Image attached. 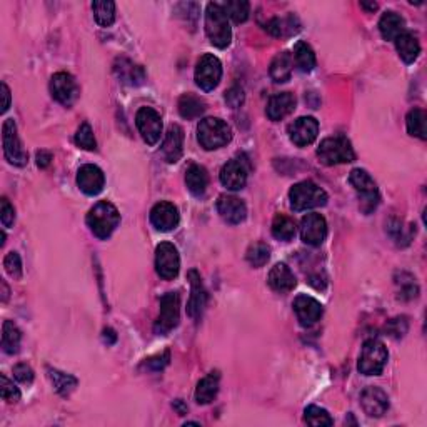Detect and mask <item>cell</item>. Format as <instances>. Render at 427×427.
<instances>
[{"mask_svg": "<svg viewBox=\"0 0 427 427\" xmlns=\"http://www.w3.org/2000/svg\"><path fill=\"white\" fill-rule=\"evenodd\" d=\"M180 319V298L177 292H167L160 299V314L156 322L157 334H167L177 327Z\"/></svg>", "mask_w": 427, "mask_h": 427, "instance_id": "10", "label": "cell"}, {"mask_svg": "<svg viewBox=\"0 0 427 427\" xmlns=\"http://www.w3.org/2000/svg\"><path fill=\"white\" fill-rule=\"evenodd\" d=\"M180 216L171 202H157L150 211V222L160 232H171L179 225Z\"/></svg>", "mask_w": 427, "mask_h": 427, "instance_id": "18", "label": "cell"}, {"mask_svg": "<svg viewBox=\"0 0 427 427\" xmlns=\"http://www.w3.org/2000/svg\"><path fill=\"white\" fill-rule=\"evenodd\" d=\"M304 421H306L309 426H314V427H324V426L334 424V419L331 417V414L319 406L307 407V409L304 410Z\"/></svg>", "mask_w": 427, "mask_h": 427, "instance_id": "41", "label": "cell"}, {"mask_svg": "<svg viewBox=\"0 0 427 427\" xmlns=\"http://www.w3.org/2000/svg\"><path fill=\"white\" fill-rule=\"evenodd\" d=\"M295 232H298V225L291 217L284 216V214H278L274 217V220H272V236L275 239L289 242V240L294 239Z\"/></svg>", "mask_w": 427, "mask_h": 427, "instance_id": "33", "label": "cell"}, {"mask_svg": "<svg viewBox=\"0 0 427 427\" xmlns=\"http://www.w3.org/2000/svg\"><path fill=\"white\" fill-rule=\"evenodd\" d=\"M0 220H2L3 227H7V229L12 227L15 222V211L7 197H3L2 199V207H0Z\"/></svg>", "mask_w": 427, "mask_h": 427, "instance_id": "49", "label": "cell"}, {"mask_svg": "<svg viewBox=\"0 0 427 427\" xmlns=\"http://www.w3.org/2000/svg\"><path fill=\"white\" fill-rule=\"evenodd\" d=\"M289 200L294 211H307V209L324 207L327 204V194L312 180H304L289 191Z\"/></svg>", "mask_w": 427, "mask_h": 427, "instance_id": "4", "label": "cell"}, {"mask_svg": "<svg viewBox=\"0 0 427 427\" xmlns=\"http://www.w3.org/2000/svg\"><path fill=\"white\" fill-rule=\"evenodd\" d=\"M0 89H2V112H7L10 107V89L7 87L6 82H2L0 84Z\"/></svg>", "mask_w": 427, "mask_h": 427, "instance_id": "52", "label": "cell"}, {"mask_svg": "<svg viewBox=\"0 0 427 427\" xmlns=\"http://www.w3.org/2000/svg\"><path fill=\"white\" fill-rule=\"evenodd\" d=\"M2 145L3 154H6L7 160L10 164L17 165V167H23L29 162V154L22 147V142L19 139L17 124L14 118H7L2 125Z\"/></svg>", "mask_w": 427, "mask_h": 427, "instance_id": "8", "label": "cell"}, {"mask_svg": "<svg viewBox=\"0 0 427 427\" xmlns=\"http://www.w3.org/2000/svg\"><path fill=\"white\" fill-rule=\"evenodd\" d=\"M319 122L314 117H299L289 125V137L298 147H306L317 139Z\"/></svg>", "mask_w": 427, "mask_h": 427, "instance_id": "16", "label": "cell"}, {"mask_svg": "<svg viewBox=\"0 0 427 427\" xmlns=\"http://www.w3.org/2000/svg\"><path fill=\"white\" fill-rule=\"evenodd\" d=\"M136 124L142 139L149 145H156L162 136V118L157 110L152 107H142L136 116Z\"/></svg>", "mask_w": 427, "mask_h": 427, "instance_id": "13", "label": "cell"}, {"mask_svg": "<svg viewBox=\"0 0 427 427\" xmlns=\"http://www.w3.org/2000/svg\"><path fill=\"white\" fill-rule=\"evenodd\" d=\"M327 222L320 214H307L300 220V237L307 246L317 247L326 240Z\"/></svg>", "mask_w": 427, "mask_h": 427, "instance_id": "14", "label": "cell"}, {"mask_svg": "<svg viewBox=\"0 0 427 427\" xmlns=\"http://www.w3.org/2000/svg\"><path fill=\"white\" fill-rule=\"evenodd\" d=\"M75 144L84 150L97 149V142H96V137H94V130L89 124H87V122H84V124L79 127L77 134H75Z\"/></svg>", "mask_w": 427, "mask_h": 427, "instance_id": "43", "label": "cell"}, {"mask_svg": "<svg viewBox=\"0 0 427 427\" xmlns=\"http://www.w3.org/2000/svg\"><path fill=\"white\" fill-rule=\"evenodd\" d=\"M47 373H49V379L54 384L55 390L61 395H69L79 384L77 379L70 374L61 373V371L57 369H47Z\"/></svg>", "mask_w": 427, "mask_h": 427, "instance_id": "37", "label": "cell"}, {"mask_svg": "<svg viewBox=\"0 0 427 427\" xmlns=\"http://www.w3.org/2000/svg\"><path fill=\"white\" fill-rule=\"evenodd\" d=\"M187 279L191 280V299H189L187 304V314L189 317L192 319H199L202 315L205 302H207V292H205V287L202 284V279H200V274L196 271V269H191L187 272Z\"/></svg>", "mask_w": 427, "mask_h": 427, "instance_id": "21", "label": "cell"}, {"mask_svg": "<svg viewBox=\"0 0 427 427\" xmlns=\"http://www.w3.org/2000/svg\"><path fill=\"white\" fill-rule=\"evenodd\" d=\"M294 312L298 315V320L300 322V326L304 327H311L314 326L317 320L322 317V304L319 300H315L311 295H304L300 294L294 299Z\"/></svg>", "mask_w": 427, "mask_h": 427, "instance_id": "19", "label": "cell"}, {"mask_svg": "<svg viewBox=\"0 0 427 427\" xmlns=\"http://www.w3.org/2000/svg\"><path fill=\"white\" fill-rule=\"evenodd\" d=\"M22 334L12 320H6L2 326V349L7 354H17L21 347Z\"/></svg>", "mask_w": 427, "mask_h": 427, "instance_id": "34", "label": "cell"}, {"mask_svg": "<svg viewBox=\"0 0 427 427\" xmlns=\"http://www.w3.org/2000/svg\"><path fill=\"white\" fill-rule=\"evenodd\" d=\"M174 407H176V409L179 410V414H180V416H185V414H187V407L184 406V402H182L180 399H179V401H176V402H174Z\"/></svg>", "mask_w": 427, "mask_h": 427, "instance_id": "53", "label": "cell"}, {"mask_svg": "<svg viewBox=\"0 0 427 427\" xmlns=\"http://www.w3.org/2000/svg\"><path fill=\"white\" fill-rule=\"evenodd\" d=\"M182 152H184V130L180 125L172 124L162 144V156L169 164H176L182 157Z\"/></svg>", "mask_w": 427, "mask_h": 427, "instance_id": "23", "label": "cell"}, {"mask_svg": "<svg viewBox=\"0 0 427 427\" xmlns=\"http://www.w3.org/2000/svg\"><path fill=\"white\" fill-rule=\"evenodd\" d=\"M395 49L406 64H413L421 54V45H419L417 37L410 32H404L395 39Z\"/></svg>", "mask_w": 427, "mask_h": 427, "instance_id": "30", "label": "cell"}, {"mask_svg": "<svg viewBox=\"0 0 427 427\" xmlns=\"http://www.w3.org/2000/svg\"><path fill=\"white\" fill-rule=\"evenodd\" d=\"M105 184V176L97 165L85 164L79 169L77 172V185L81 187L82 192L87 196H97L102 192Z\"/></svg>", "mask_w": 427, "mask_h": 427, "instance_id": "20", "label": "cell"}, {"mask_svg": "<svg viewBox=\"0 0 427 427\" xmlns=\"http://www.w3.org/2000/svg\"><path fill=\"white\" fill-rule=\"evenodd\" d=\"M205 34L212 45L225 49L232 41V30L229 17L220 3L211 2L205 9Z\"/></svg>", "mask_w": 427, "mask_h": 427, "instance_id": "2", "label": "cell"}, {"mask_svg": "<svg viewBox=\"0 0 427 427\" xmlns=\"http://www.w3.org/2000/svg\"><path fill=\"white\" fill-rule=\"evenodd\" d=\"M389 353L379 339H369L364 342L359 355L357 369L364 375H379L384 371Z\"/></svg>", "mask_w": 427, "mask_h": 427, "instance_id": "5", "label": "cell"}, {"mask_svg": "<svg viewBox=\"0 0 427 427\" xmlns=\"http://www.w3.org/2000/svg\"><path fill=\"white\" fill-rule=\"evenodd\" d=\"M406 125L407 132L413 137H419V139L426 140L427 139V130H426V112L421 109H413L406 117Z\"/></svg>", "mask_w": 427, "mask_h": 427, "instance_id": "36", "label": "cell"}, {"mask_svg": "<svg viewBox=\"0 0 427 427\" xmlns=\"http://www.w3.org/2000/svg\"><path fill=\"white\" fill-rule=\"evenodd\" d=\"M2 289H3L2 300H3V302H6V300H7V299H9V289H7V284H6V282H3V280H2Z\"/></svg>", "mask_w": 427, "mask_h": 427, "instance_id": "55", "label": "cell"}, {"mask_svg": "<svg viewBox=\"0 0 427 427\" xmlns=\"http://www.w3.org/2000/svg\"><path fill=\"white\" fill-rule=\"evenodd\" d=\"M246 257L252 267H264L271 259V247L266 242H254L247 249Z\"/></svg>", "mask_w": 427, "mask_h": 427, "instance_id": "40", "label": "cell"}, {"mask_svg": "<svg viewBox=\"0 0 427 427\" xmlns=\"http://www.w3.org/2000/svg\"><path fill=\"white\" fill-rule=\"evenodd\" d=\"M294 22L295 17L289 15L287 19H272L271 22L267 23L266 29L275 37H282V35H289V34H294Z\"/></svg>", "mask_w": 427, "mask_h": 427, "instance_id": "42", "label": "cell"}, {"mask_svg": "<svg viewBox=\"0 0 427 427\" xmlns=\"http://www.w3.org/2000/svg\"><path fill=\"white\" fill-rule=\"evenodd\" d=\"M50 162H52V154L49 152V150H41V152H37V165L41 169H45L49 167Z\"/></svg>", "mask_w": 427, "mask_h": 427, "instance_id": "51", "label": "cell"}, {"mask_svg": "<svg viewBox=\"0 0 427 427\" xmlns=\"http://www.w3.org/2000/svg\"><path fill=\"white\" fill-rule=\"evenodd\" d=\"M217 212L227 224H240L247 217V207L239 197L236 196H220L217 200Z\"/></svg>", "mask_w": 427, "mask_h": 427, "instance_id": "22", "label": "cell"}, {"mask_svg": "<svg viewBox=\"0 0 427 427\" xmlns=\"http://www.w3.org/2000/svg\"><path fill=\"white\" fill-rule=\"evenodd\" d=\"M219 381H220L219 371H212V373L205 375L202 381L197 384L196 401L202 406L211 404L214 399L217 397V393H219Z\"/></svg>", "mask_w": 427, "mask_h": 427, "instance_id": "27", "label": "cell"}, {"mask_svg": "<svg viewBox=\"0 0 427 427\" xmlns=\"http://www.w3.org/2000/svg\"><path fill=\"white\" fill-rule=\"evenodd\" d=\"M407 329H409V324H407L406 317H395L390 319L389 322L386 324V332L394 339H401L404 337Z\"/></svg>", "mask_w": 427, "mask_h": 427, "instance_id": "47", "label": "cell"}, {"mask_svg": "<svg viewBox=\"0 0 427 427\" xmlns=\"http://www.w3.org/2000/svg\"><path fill=\"white\" fill-rule=\"evenodd\" d=\"M267 284L275 292H289L295 287V275L286 264H275L269 272Z\"/></svg>", "mask_w": 427, "mask_h": 427, "instance_id": "25", "label": "cell"}, {"mask_svg": "<svg viewBox=\"0 0 427 427\" xmlns=\"http://www.w3.org/2000/svg\"><path fill=\"white\" fill-rule=\"evenodd\" d=\"M317 157L326 165L349 164L355 159V154L351 142L346 137H329L320 142L317 149Z\"/></svg>", "mask_w": 427, "mask_h": 427, "instance_id": "6", "label": "cell"}, {"mask_svg": "<svg viewBox=\"0 0 427 427\" xmlns=\"http://www.w3.org/2000/svg\"><path fill=\"white\" fill-rule=\"evenodd\" d=\"M179 112L187 121L200 117L205 112V102L194 94H184L179 98Z\"/></svg>", "mask_w": 427, "mask_h": 427, "instance_id": "32", "label": "cell"}, {"mask_svg": "<svg viewBox=\"0 0 427 427\" xmlns=\"http://www.w3.org/2000/svg\"><path fill=\"white\" fill-rule=\"evenodd\" d=\"M395 284L399 286V295H397L399 299L410 300V299L417 298L419 287H417V284L414 282L413 275L407 274V280H404V275L401 274V280H395Z\"/></svg>", "mask_w": 427, "mask_h": 427, "instance_id": "44", "label": "cell"}, {"mask_svg": "<svg viewBox=\"0 0 427 427\" xmlns=\"http://www.w3.org/2000/svg\"><path fill=\"white\" fill-rule=\"evenodd\" d=\"M94 17L101 27H110L116 22V3L110 0H97L92 3Z\"/></svg>", "mask_w": 427, "mask_h": 427, "instance_id": "35", "label": "cell"}, {"mask_svg": "<svg viewBox=\"0 0 427 427\" xmlns=\"http://www.w3.org/2000/svg\"><path fill=\"white\" fill-rule=\"evenodd\" d=\"M197 139L205 150L220 149L232 140V129L222 118L207 117L197 127Z\"/></svg>", "mask_w": 427, "mask_h": 427, "instance_id": "3", "label": "cell"}, {"mask_svg": "<svg viewBox=\"0 0 427 427\" xmlns=\"http://www.w3.org/2000/svg\"><path fill=\"white\" fill-rule=\"evenodd\" d=\"M249 176V164L247 160L237 159L229 160L227 164L220 169V182H222L224 187H227L229 191H240V189L246 185Z\"/></svg>", "mask_w": 427, "mask_h": 427, "instance_id": "15", "label": "cell"}, {"mask_svg": "<svg viewBox=\"0 0 427 427\" xmlns=\"http://www.w3.org/2000/svg\"><path fill=\"white\" fill-rule=\"evenodd\" d=\"M349 182L353 184L355 192L361 199V211L371 214L379 204V191L373 177L364 169H354L349 176Z\"/></svg>", "mask_w": 427, "mask_h": 427, "instance_id": "7", "label": "cell"}, {"mask_svg": "<svg viewBox=\"0 0 427 427\" xmlns=\"http://www.w3.org/2000/svg\"><path fill=\"white\" fill-rule=\"evenodd\" d=\"M222 77V64L212 54H205L199 59L196 67V82L205 92H211L219 85Z\"/></svg>", "mask_w": 427, "mask_h": 427, "instance_id": "9", "label": "cell"}, {"mask_svg": "<svg viewBox=\"0 0 427 427\" xmlns=\"http://www.w3.org/2000/svg\"><path fill=\"white\" fill-rule=\"evenodd\" d=\"M185 184H187V189L191 191V194H194L196 197H202L209 185L207 171L202 165H191L187 172H185Z\"/></svg>", "mask_w": 427, "mask_h": 427, "instance_id": "29", "label": "cell"}, {"mask_svg": "<svg viewBox=\"0 0 427 427\" xmlns=\"http://www.w3.org/2000/svg\"><path fill=\"white\" fill-rule=\"evenodd\" d=\"M361 7H364V9H367V10H373V12H374L375 9H377V3H375V2H373V3L362 2V3H361Z\"/></svg>", "mask_w": 427, "mask_h": 427, "instance_id": "54", "label": "cell"}, {"mask_svg": "<svg viewBox=\"0 0 427 427\" xmlns=\"http://www.w3.org/2000/svg\"><path fill=\"white\" fill-rule=\"evenodd\" d=\"M295 109V97L291 92H280L271 97L267 104V117L278 122L280 118L287 117Z\"/></svg>", "mask_w": 427, "mask_h": 427, "instance_id": "24", "label": "cell"}, {"mask_svg": "<svg viewBox=\"0 0 427 427\" xmlns=\"http://www.w3.org/2000/svg\"><path fill=\"white\" fill-rule=\"evenodd\" d=\"M14 377L17 379L19 382H22V384H30V382L34 381V371L32 367L27 366V364H17V366L14 367Z\"/></svg>", "mask_w": 427, "mask_h": 427, "instance_id": "50", "label": "cell"}, {"mask_svg": "<svg viewBox=\"0 0 427 427\" xmlns=\"http://www.w3.org/2000/svg\"><path fill=\"white\" fill-rule=\"evenodd\" d=\"M118 222H121V214H118L116 205L107 202V200L97 202L87 214V225L98 239H107L112 236Z\"/></svg>", "mask_w": 427, "mask_h": 427, "instance_id": "1", "label": "cell"}, {"mask_svg": "<svg viewBox=\"0 0 427 427\" xmlns=\"http://www.w3.org/2000/svg\"><path fill=\"white\" fill-rule=\"evenodd\" d=\"M0 394H2L3 401L10 402V404L21 401V390H19L17 387L14 386V382L9 381L3 374L0 375Z\"/></svg>", "mask_w": 427, "mask_h": 427, "instance_id": "45", "label": "cell"}, {"mask_svg": "<svg viewBox=\"0 0 427 427\" xmlns=\"http://www.w3.org/2000/svg\"><path fill=\"white\" fill-rule=\"evenodd\" d=\"M379 30L386 41H395L399 35L406 32V21L395 12H386L379 21Z\"/></svg>", "mask_w": 427, "mask_h": 427, "instance_id": "28", "label": "cell"}, {"mask_svg": "<svg viewBox=\"0 0 427 427\" xmlns=\"http://www.w3.org/2000/svg\"><path fill=\"white\" fill-rule=\"evenodd\" d=\"M227 17H231L236 23H242L249 19V10H251V3L246 0H231L227 3H220Z\"/></svg>", "mask_w": 427, "mask_h": 427, "instance_id": "39", "label": "cell"}, {"mask_svg": "<svg viewBox=\"0 0 427 427\" xmlns=\"http://www.w3.org/2000/svg\"><path fill=\"white\" fill-rule=\"evenodd\" d=\"M292 67H294V59L289 52H280L274 57V61L271 62V69H269V74H271L272 81L278 82V84H282V82H287L291 79L292 74Z\"/></svg>", "mask_w": 427, "mask_h": 427, "instance_id": "31", "label": "cell"}, {"mask_svg": "<svg viewBox=\"0 0 427 427\" xmlns=\"http://www.w3.org/2000/svg\"><path fill=\"white\" fill-rule=\"evenodd\" d=\"M244 98H246V96H244L242 87H239V85L231 87V89L225 92V102H227V105L232 107V109H237V107L242 105Z\"/></svg>", "mask_w": 427, "mask_h": 427, "instance_id": "48", "label": "cell"}, {"mask_svg": "<svg viewBox=\"0 0 427 427\" xmlns=\"http://www.w3.org/2000/svg\"><path fill=\"white\" fill-rule=\"evenodd\" d=\"M50 92L52 97L57 102H61L62 105L70 107L75 104V101L79 98L81 89H79L77 81L67 72H57L52 75L50 79Z\"/></svg>", "mask_w": 427, "mask_h": 427, "instance_id": "12", "label": "cell"}, {"mask_svg": "<svg viewBox=\"0 0 427 427\" xmlns=\"http://www.w3.org/2000/svg\"><path fill=\"white\" fill-rule=\"evenodd\" d=\"M295 64L302 72H311L315 67V54L312 50V47L306 42H299L294 49V57Z\"/></svg>", "mask_w": 427, "mask_h": 427, "instance_id": "38", "label": "cell"}, {"mask_svg": "<svg viewBox=\"0 0 427 427\" xmlns=\"http://www.w3.org/2000/svg\"><path fill=\"white\" fill-rule=\"evenodd\" d=\"M361 406L369 417H381L389 409V397L381 387L369 386L362 390Z\"/></svg>", "mask_w": 427, "mask_h": 427, "instance_id": "17", "label": "cell"}, {"mask_svg": "<svg viewBox=\"0 0 427 427\" xmlns=\"http://www.w3.org/2000/svg\"><path fill=\"white\" fill-rule=\"evenodd\" d=\"M180 269V257L177 247L171 242H162L156 249V271L162 279L172 280Z\"/></svg>", "mask_w": 427, "mask_h": 427, "instance_id": "11", "label": "cell"}, {"mask_svg": "<svg viewBox=\"0 0 427 427\" xmlns=\"http://www.w3.org/2000/svg\"><path fill=\"white\" fill-rule=\"evenodd\" d=\"M3 267H6V272L12 279L22 278V260L17 252H9V254L6 256V259H3Z\"/></svg>", "mask_w": 427, "mask_h": 427, "instance_id": "46", "label": "cell"}, {"mask_svg": "<svg viewBox=\"0 0 427 427\" xmlns=\"http://www.w3.org/2000/svg\"><path fill=\"white\" fill-rule=\"evenodd\" d=\"M117 77L121 79L124 84L127 85H140L145 81V72L140 65H136L130 62L129 59H117L116 65H114Z\"/></svg>", "mask_w": 427, "mask_h": 427, "instance_id": "26", "label": "cell"}]
</instances>
